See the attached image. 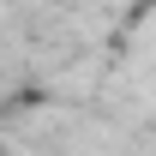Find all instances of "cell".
Here are the masks:
<instances>
[{
  "mask_svg": "<svg viewBox=\"0 0 156 156\" xmlns=\"http://www.w3.org/2000/svg\"><path fill=\"white\" fill-rule=\"evenodd\" d=\"M138 12H156V0H138Z\"/></svg>",
  "mask_w": 156,
  "mask_h": 156,
  "instance_id": "cell-1",
  "label": "cell"
}]
</instances>
